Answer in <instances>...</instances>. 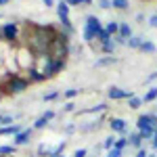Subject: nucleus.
Segmentation results:
<instances>
[{
    "instance_id": "obj_1",
    "label": "nucleus",
    "mask_w": 157,
    "mask_h": 157,
    "mask_svg": "<svg viewBox=\"0 0 157 157\" xmlns=\"http://www.w3.org/2000/svg\"><path fill=\"white\" fill-rule=\"evenodd\" d=\"M29 80L25 78L23 73H6L4 75V82L0 84V92L2 94H19L29 88Z\"/></svg>"
},
{
    "instance_id": "obj_2",
    "label": "nucleus",
    "mask_w": 157,
    "mask_h": 157,
    "mask_svg": "<svg viewBox=\"0 0 157 157\" xmlns=\"http://www.w3.org/2000/svg\"><path fill=\"white\" fill-rule=\"evenodd\" d=\"M103 29V25H101V19L94 17V15H88L86 17V23H84V29H82V36H84V42L88 44H92L94 40H97L98 32Z\"/></svg>"
},
{
    "instance_id": "obj_3",
    "label": "nucleus",
    "mask_w": 157,
    "mask_h": 157,
    "mask_svg": "<svg viewBox=\"0 0 157 157\" xmlns=\"http://www.w3.org/2000/svg\"><path fill=\"white\" fill-rule=\"evenodd\" d=\"M65 65H67V59H50L42 69H38V71L44 73V78L46 80H50V78H55L59 71H63L65 69Z\"/></svg>"
},
{
    "instance_id": "obj_4",
    "label": "nucleus",
    "mask_w": 157,
    "mask_h": 157,
    "mask_svg": "<svg viewBox=\"0 0 157 157\" xmlns=\"http://www.w3.org/2000/svg\"><path fill=\"white\" fill-rule=\"evenodd\" d=\"M0 36L4 38L9 44H13L17 40V36H19V25L17 23H4L0 27Z\"/></svg>"
},
{
    "instance_id": "obj_5",
    "label": "nucleus",
    "mask_w": 157,
    "mask_h": 157,
    "mask_svg": "<svg viewBox=\"0 0 157 157\" xmlns=\"http://www.w3.org/2000/svg\"><path fill=\"white\" fill-rule=\"evenodd\" d=\"M136 128H138V132L140 130H145V128H157V113H143L138 121H136Z\"/></svg>"
},
{
    "instance_id": "obj_6",
    "label": "nucleus",
    "mask_w": 157,
    "mask_h": 157,
    "mask_svg": "<svg viewBox=\"0 0 157 157\" xmlns=\"http://www.w3.org/2000/svg\"><path fill=\"white\" fill-rule=\"evenodd\" d=\"M107 94H109V98H111V101H124V98L128 101L130 97H134L132 90H124V88H117V86H111Z\"/></svg>"
},
{
    "instance_id": "obj_7",
    "label": "nucleus",
    "mask_w": 157,
    "mask_h": 157,
    "mask_svg": "<svg viewBox=\"0 0 157 157\" xmlns=\"http://www.w3.org/2000/svg\"><path fill=\"white\" fill-rule=\"evenodd\" d=\"M109 128H111V132L121 134V136L128 132V126H126V121L121 120V117H111L109 120Z\"/></svg>"
},
{
    "instance_id": "obj_8",
    "label": "nucleus",
    "mask_w": 157,
    "mask_h": 157,
    "mask_svg": "<svg viewBox=\"0 0 157 157\" xmlns=\"http://www.w3.org/2000/svg\"><path fill=\"white\" fill-rule=\"evenodd\" d=\"M52 120H55V111H46L44 115H40V117L36 120V124H34V130H40V128H44V126H46L48 121H52Z\"/></svg>"
},
{
    "instance_id": "obj_9",
    "label": "nucleus",
    "mask_w": 157,
    "mask_h": 157,
    "mask_svg": "<svg viewBox=\"0 0 157 157\" xmlns=\"http://www.w3.org/2000/svg\"><path fill=\"white\" fill-rule=\"evenodd\" d=\"M32 132H34V128H27V130H21L19 134H15V145H25L32 138Z\"/></svg>"
},
{
    "instance_id": "obj_10",
    "label": "nucleus",
    "mask_w": 157,
    "mask_h": 157,
    "mask_svg": "<svg viewBox=\"0 0 157 157\" xmlns=\"http://www.w3.org/2000/svg\"><path fill=\"white\" fill-rule=\"evenodd\" d=\"M57 15H59L61 21H63V19H69V4H67L65 0L57 2Z\"/></svg>"
},
{
    "instance_id": "obj_11",
    "label": "nucleus",
    "mask_w": 157,
    "mask_h": 157,
    "mask_svg": "<svg viewBox=\"0 0 157 157\" xmlns=\"http://www.w3.org/2000/svg\"><path fill=\"white\" fill-rule=\"evenodd\" d=\"M128 143H130V147H134L136 151L143 149V136H140V132H132L128 136Z\"/></svg>"
},
{
    "instance_id": "obj_12",
    "label": "nucleus",
    "mask_w": 157,
    "mask_h": 157,
    "mask_svg": "<svg viewBox=\"0 0 157 157\" xmlns=\"http://www.w3.org/2000/svg\"><path fill=\"white\" fill-rule=\"evenodd\" d=\"M98 48H101V52H105V55H113L115 48H117V44H115V42H113V38H111V40L105 42V44H98Z\"/></svg>"
},
{
    "instance_id": "obj_13",
    "label": "nucleus",
    "mask_w": 157,
    "mask_h": 157,
    "mask_svg": "<svg viewBox=\"0 0 157 157\" xmlns=\"http://www.w3.org/2000/svg\"><path fill=\"white\" fill-rule=\"evenodd\" d=\"M145 42V38L143 36H132V38H128V48H134V50H140V44Z\"/></svg>"
},
{
    "instance_id": "obj_14",
    "label": "nucleus",
    "mask_w": 157,
    "mask_h": 157,
    "mask_svg": "<svg viewBox=\"0 0 157 157\" xmlns=\"http://www.w3.org/2000/svg\"><path fill=\"white\" fill-rule=\"evenodd\" d=\"M153 101H157V86L149 88L145 94H143V103H153Z\"/></svg>"
},
{
    "instance_id": "obj_15",
    "label": "nucleus",
    "mask_w": 157,
    "mask_h": 157,
    "mask_svg": "<svg viewBox=\"0 0 157 157\" xmlns=\"http://www.w3.org/2000/svg\"><path fill=\"white\" fill-rule=\"evenodd\" d=\"M105 29H107V34L111 38L117 36V34H120V21H109V23L105 25Z\"/></svg>"
},
{
    "instance_id": "obj_16",
    "label": "nucleus",
    "mask_w": 157,
    "mask_h": 157,
    "mask_svg": "<svg viewBox=\"0 0 157 157\" xmlns=\"http://www.w3.org/2000/svg\"><path fill=\"white\" fill-rule=\"evenodd\" d=\"M21 132V126H4V128H0V136H6V134H19Z\"/></svg>"
},
{
    "instance_id": "obj_17",
    "label": "nucleus",
    "mask_w": 157,
    "mask_h": 157,
    "mask_svg": "<svg viewBox=\"0 0 157 157\" xmlns=\"http://www.w3.org/2000/svg\"><path fill=\"white\" fill-rule=\"evenodd\" d=\"M113 63H117L115 57H103V59H98L94 63V67H109V65H113Z\"/></svg>"
},
{
    "instance_id": "obj_18",
    "label": "nucleus",
    "mask_w": 157,
    "mask_h": 157,
    "mask_svg": "<svg viewBox=\"0 0 157 157\" xmlns=\"http://www.w3.org/2000/svg\"><path fill=\"white\" fill-rule=\"evenodd\" d=\"M117 36L126 38V40H128V38H132V27H130L128 23H120V34H117Z\"/></svg>"
},
{
    "instance_id": "obj_19",
    "label": "nucleus",
    "mask_w": 157,
    "mask_h": 157,
    "mask_svg": "<svg viewBox=\"0 0 157 157\" xmlns=\"http://www.w3.org/2000/svg\"><path fill=\"white\" fill-rule=\"evenodd\" d=\"M126 147H130V143H128V136H120V138H115V145H113V149H120V151H124Z\"/></svg>"
},
{
    "instance_id": "obj_20",
    "label": "nucleus",
    "mask_w": 157,
    "mask_h": 157,
    "mask_svg": "<svg viewBox=\"0 0 157 157\" xmlns=\"http://www.w3.org/2000/svg\"><path fill=\"white\" fill-rule=\"evenodd\" d=\"M111 6L117 9V11H126V9L130 6V2H128V0H111Z\"/></svg>"
},
{
    "instance_id": "obj_21",
    "label": "nucleus",
    "mask_w": 157,
    "mask_h": 157,
    "mask_svg": "<svg viewBox=\"0 0 157 157\" xmlns=\"http://www.w3.org/2000/svg\"><path fill=\"white\" fill-rule=\"evenodd\" d=\"M155 50H157V46L153 42H149V40H145V42L140 44V52H151V55H153Z\"/></svg>"
},
{
    "instance_id": "obj_22",
    "label": "nucleus",
    "mask_w": 157,
    "mask_h": 157,
    "mask_svg": "<svg viewBox=\"0 0 157 157\" xmlns=\"http://www.w3.org/2000/svg\"><path fill=\"white\" fill-rule=\"evenodd\" d=\"M143 105V97H130L128 98V107L130 109H140Z\"/></svg>"
},
{
    "instance_id": "obj_23",
    "label": "nucleus",
    "mask_w": 157,
    "mask_h": 157,
    "mask_svg": "<svg viewBox=\"0 0 157 157\" xmlns=\"http://www.w3.org/2000/svg\"><path fill=\"white\" fill-rule=\"evenodd\" d=\"M78 94H80V90H78V88H69V90H65V92H63V97L67 98V101H71V98H75Z\"/></svg>"
},
{
    "instance_id": "obj_24",
    "label": "nucleus",
    "mask_w": 157,
    "mask_h": 157,
    "mask_svg": "<svg viewBox=\"0 0 157 157\" xmlns=\"http://www.w3.org/2000/svg\"><path fill=\"white\" fill-rule=\"evenodd\" d=\"M15 153V147L11 145H0V155H13Z\"/></svg>"
},
{
    "instance_id": "obj_25",
    "label": "nucleus",
    "mask_w": 157,
    "mask_h": 157,
    "mask_svg": "<svg viewBox=\"0 0 157 157\" xmlns=\"http://www.w3.org/2000/svg\"><path fill=\"white\" fill-rule=\"evenodd\" d=\"M113 145H115V136H107V138H105V143H103V147H105L107 151H111Z\"/></svg>"
},
{
    "instance_id": "obj_26",
    "label": "nucleus",
    "mask_w": 157,
    "mask_h": 157,
    "mask_svg": "<svg viewBox=\"0 0 157 157\" xmlns=\"http://www.w3.org/2000/svg\"><path fill=\"white\" fill-rule=\"evenodd\" d=\"M57 97H59V92H57V90H52V92H48V94H44L42 98H44V101H55Z\"/></svg>"
},
{
    "instance_id": "obj_27",
    "label": "nucleus",
    "mask_w": 157,
    "mask_h": 157,
    "mask_svg": "<svg viewBox=\"0 0 157 157\" xmlns=\"http://www.w3.org/2000/svg\"><path fill=\"white\" fill-rule=\"evenodd\" d=\"M121 155H124V151H120V149H111L107 153V157H121Z\"/></svg>"
},
{
    "instance_id": "obj_28",
    "label": "nucleus",
    "mask_w": 157,
    "mask_h": 157,
    "mask_svg": "<svg viewBox=\"0 0 157 157\" xmlns=\"http://www.w3.org/2000/svg\"><path fill=\"white\" fill-rule=\"evenodd\" d=\"M63 111H65V113H71V111H75V105H73L71 101H69V103H65V107H63Z\"/></svg>"
},
{
    "instance_id": "obj_29",
    "label": "nucleus",
    "mask_w": 157,
    "mask_h": 157,
    "mask_svg": "<svg viewBox=\"0 0 157 157\" xmlns=\"http://www.w3.org/2000/svg\"><path fill=\"white\" fill-rule=\"evenodd\" d=\"M149 25H151V27H155V29H157V13H153V15L149 17Z\"/></svg>"
},
{
    "instance_id": "obj_30",
    "label": "nucleus",
    "mask_w": 157,
    "mask_h": 157,
    "mask_svg": "<svg viewBox=\"0 0 157 157\" xmlns=\"http://www.w3.org/2000/svg\"><path fill=\"white\" fill-rule=\"evenodd\" d=\"M145 82H147V84H153V82H157V71H153L151 75H147Z\"/></svg>"
},
{
    "instance_id": "obj_31",
    "label": "nucleus",
    "mask_w": 157,
    "mask_h": 157,
    "mask_svg": "<svg viewBox=\"0 0 157 157\" xmlns=\"http://www.w3.org/2000/svg\"><path fill=\"white\" fill-rule=\"evenodd\" d=\"M86 155H88V149H78L73 153V157H86Z\"/></svg>"
},
{
    "instance_id": "obj_32",
    "label": "nucleus",
    "mask_w": 157,
    "mask_h": 157,
    "mask_svg": "<svg viewBox=\"0 0 157 157\" xmlns=\"http://www.w3.org/2000/svg\"><path fill=\"white\" fill-rule=\"evenodd\" d=\"M101 9H111V0H98Z\"/></svg>"
},
{
    "instance_id": "obj_33",
    "label": "nucleus",
    "mask_w": 157,
    "mask_h": 157,
    "mask_svg": "<svg viewBox=\"0 0 157 157\" xmlns=\"http://www.w3.org/2000/svg\"><path fill=\"white\" fill-rule=\"evenodd\" d=\"M2 124H6V126H13V115H4V117H2Z\"/></svg>"
},
{
    "instance_id": "obj_34",
    "label": "nucleus",
    "mask_w": 157,
    "mask_h": 157,
    "mask_svg": "<svg viewBox=\"0 0 157 157\" xmlns=\"http://www.w3.org/2000/svg\"><path fill=\"white\" fill-rule=\"evenodd\" d=\"M147 155H149L147 149H138V151H136V157H147Z\"/></svg>"
},
{
    "instance_id": "obj_35",
    "label": "nucleus",
    "mask_w": 157,
    "mask_h": 157,
    "mask_svg": "<svg viewBox=\"0 0 157 157\" xmlns=\"http://www.w3.org/2000/svg\"><path fill=\"white\" fill-rule=\"evenodd\" d=\"M65 2H67V4H69V6H80V4H82V2H80V0H65Z\"/></svg>"
},
{
    "instance_id": "obj_36",
    "label": "nucleus",
    "mask_w": 157,
    "mask_h": 157,
    "mask_svg": "<svg viewBox=\"0 0 157 157\" xmlns=\"http://www.w3.org/2000/svg\"><path fill=\"white\" fill-rule=\"evenodd\" d=\"M151 145H153V149H155V153H157V128H155V136H153V143Z\"/></svg>"
},
{
    "instance_id": "obj_37",
    "label": "nucleus",
    "mask_w": 157,
    "mask_h": 157,
    "mask_svg": "<svg viewBox=\"0 0 157 157\" xmlns=\"http://www.w3.org/2000/svg\"><path fill=\"white\" fill-rule=\"evenodd\" d=\"M65 132H67V134H71V132H75V126H67V128H65Z\"/></svg>"
},
{
    "instance_id": "obj_38",
    "label": "nucleus",
    "mask_w": 157,
    "mask_h": 157,
    "mask_svg": "<svg viewBox=\"0 0 157 157\" xmlns=\"http://www.w3.org/2000/svg\"><path fill=\"white\" fill-rule=\"evenodd\" d=\"M42 2H44L46 6H55V0H42Z\"/></svg>"
},
{
    "instance_id": "obj_39",
    "label": "nucleus",
    "mask_w": 157,
    "mask_h": 157,
    "mask_svg": "<svg viewBox=\"0 0 157 157\" xmlns=\"http://www.w3.org/2000/svg\"><path fill=\"white\" fill-rule=\"evenodd\" d=\"M11 0H0V6H4V4H9Z\"/></svg>"
},
{
    "instance_id": "obj_40",
    "label": "nucleus",
    "mask_w": 157,
    "mask_h": 157,
    "mask_svg": "<svg viewBox=\"0 0 157 157\" xmlns=\"http://www.w3.org/2000/svg\"><path fill=\"white\" fill-rule=\"evenodd\" d=\"M147 157H157V155H155V153H149V155H147Z\"/></svg>"
},
{
    "instance_id": "obj_41",
    "label": "nucleus",
    "mask_w": 157,
    "mask_h": 157,
    "mask_svg": "<svg viewBox=\"0 0 157 157\" xmlns=\"http://www.w3.org/2000/svg\"><path fill=\"white\" fill-rule=\"evenodd\" d=\"M55 157H65V155H63V153H59V155H55Z\"/></svg>"
},
{
    "instance_id": "obj_42",
    "label": "nucleus",
    "mask_w": 157,
    "mask_h": 157,
    "mask_svg": "<svg viewBox=\"0 0 157 157\" xmlns=\"http://www.w3.org/2000/svg\"><path fill=\"white\" fill-rule=\"evenodd\" d=\"M2 117H4V115H0V124H2Z\"/></svg>"
},
{
    "instance_id": "obj_43",
    "label": "nucleus",
    "mask_w": 157,
    "mask_h": 157,
    "mask_svg": "<svg viewBox=\"0 0 157 157\" xmlns=\"http://www.w3.org/2000/svg\"><path fill=\"white\" fill-rule=\"evenodd\" d=\"M0 19H2V15H0Z\"/></svg>"
},
{
    "instance_id": "obj_44",
    "label": "nucleus",
    "mask_w": 157,
    "mask_h": 157,
    "mask_svg": "<svg viewBox=\"0 0 157 157\" xmlns=\"http://www.w3.org/2000/svg\"><path fill=\"white\" fill-rule=\"evenodd\" d=\"M0 98H2V94H0Z\"/></svg>"
}]
</instances>
